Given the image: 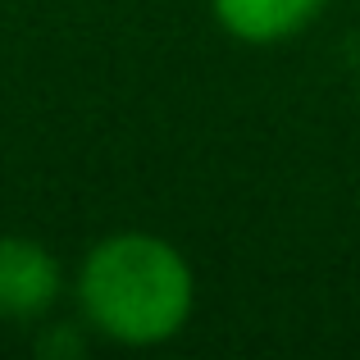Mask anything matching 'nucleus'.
I'll use <instances>...</instances> for the list:
<instances>
[{"mask_svg":"<svg viewBox=\"0 0 360 360\" xmlns=\"http://www.w3.org/2000/svg\"><path fill=\"white\" fill-rule=\"evenodd\" d=\"M82 319L119 347H160L178 338L196 306L187 255L155 233H110L82 255Z\"/></svg>","mask_w":360,"mask_h":360,"instance_id":"obj_1","label":"nucleus"},{"mask_svg":"<svg viewBox=\"0 0 360 360\" xmlns=\"http://www.w3.org/2000/svg\"><path fill=\"white\" fill-rule=\"evenodd\" d=\"M60 260L37 238H0V319L37 324L60 301Z\"/></svg>","mask_w":360,"mask_h":360,"instance_id":"obj_2","label":"nucleus"},{"mask_svg":"<svg viewBox=\"0 0 360 360\" xmlns=\"http://www.w3.org/2000/svg\"><path fill=\"white\" fill-rule=\"evenodd\" d=\"M328 0H210L219 27L242 46H283L301 37Z\"/></svg>","mask_w":360,"mask_h":360,"instance_id":"obj_3","label":"nucleus"}]
</instances>
